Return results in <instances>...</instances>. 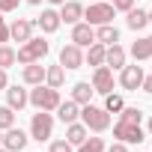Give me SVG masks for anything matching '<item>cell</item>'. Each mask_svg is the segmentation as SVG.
Instances as JSON below:
<instances>
[{
  "mask_svg": "<svg viewBox=\"0 0 152 152\" xmlns=\"http://www.w3.org/2000/svg\"><path fill=\"white\" fill-rule=\"evenodd\" d=\"M149 24H152V12H149Z\"/></svg>",
  "mask_w": 152,
  "mask_h": 152,
  "instance_id": "b9f144b4",
  "label": "cell"
},
{
  "mask_svg": "<svg viewBox=\"0 0 152 152\" xmlns=\"http://www.w3.org/2000/svg\"><path fill=\"white\" fill-rule=\"evenodd\" d=\"M107 152H128V143L116 140V143H110V146H107Z\"/></svg>",
  "mask_w": 152,
  "mask_h": 152,
  "instance_id": "e575fe53",
  "label": "cell"
},
{
  "mask_svg": "<svg viewBox=\"0 0 152 152\" xmlns=\"http://www.w3.org/2000/svg\"><path fill=\"white\" fill-rule=\"evenodd\" d=\"M9 87V78H6V69H0V90Z\"/></svg>",
  "mask_w": 152,
  "mask_h": 152,
  "instance_id": "8d00e7d4",
  "label": "cell"
},
{
  "mask_svg": "<svg viewBox=\"0 0 152 152\" xmlns=\"http://www.w3.org/2000/svg\"><path fill=\"white\" fill-rule=\"evenodd\" d=\"M113 15H116V9H113V3H107V0H96V3H90V6L84 9V21H87L90 27L113 24Z\"/></svg>",
  "mask_w": 152,
  "mask_h": 152,
  "instance_id": "3957f363",
  "label": "cell"
},
{
  "mask_svg": "<svg viewBox=\"0 0 152 152\" xmlns=\"http://www.w3.org/2000/svg\"><path fill=\"white\" fill-rule=\"evenodd\" d=\"M12 125H15V110L6 104V107H0V131H6Z\"/></svg>",
  "mask_w": 152,
  "mask_h": 152,
  "instance_id": "f546056e",
  "label": "cell"
},
{
  "mask_svg": "<svg viewBox=\"0 0 152 152\" xmlns=\"http://www.w3.org/2000/svg\"><path fill=\"white\" fill-rule=\"evenodd\" d=\"M146 128H149V134H152V116H149V125H146Z\"/></svg>",
  "mask_w": 152,
  "mask_h": 152,
  "instance_id": "ab89813d",
  "label": "cell"
},
{
  "mask_svg": "<svg viewBox=\"0 0 152 152\" xmlns=\"http://www.w3.org/2000/svg\"><path fill=\"white\" fill-rule=\"evenodd\" d=\"M81 122H84L90 131L102 134V131L110 128V113H107L104 107H96V104L90 102V104H81Z\"/></svg>",
  "mask_w": 152,
  "mask_h": 152,
  "instance_id": "6da1fadb",
  "label": "cell"
},
{
  "mask_svg": "<svg viewBox=\"0 0 152 152\" xmlns=\"http://www.w3.org/2000/svg\"><path fill=\"white\" fill-rule=\"evenodd\" d=\"M54 113H57V116H60V122H66V125H69V122H78V116H81V104L69 99V102H60Z\"/></svg>",
  "mask_w": 152,
  "mask_h": 152,
  "instance_id": "e0dca14e",
  "label": "cell"
},
{
  "mask_svg": "<svg viewBox=\"0 0 152 152\" xmlns=\"http://www.w3.org/2000/svg\"><path fill=\"white\" fill-rule=\"evenodd\" d=\"M119 84H122V90H140V84H143V66H122L119 69Z\"/></svg>",
  "mask_w": 152,
  "mask_h": 152,
  "instance_id": "8992f818",
  "label": "cell"
},
{
  "mask_svg": "<svg viewBox=\"0 0 152 152\" xmlns=\"http://www.w3.org/2000/svg\"><path fill=\"white\" fill-rule=\"evenodd\" d=\"M63 81H66V69L57 63V66H48L45 69V84L48 87H54V90H60L63 87Z\"/></svg>",
  "mask_w": 152,
  "mask_h": 152,
  "instance_id": "d4e9b609",
  "label": "cell"
},
{
  "mask_svg": "<svg viewBox=\"0 0 152 152\" xmlns=\"http://www.w3.org/2000/svg\"><path fill=\"white\" fill-rule=\"evenodd\" d=\"M140 90L152 96V75H143V84H140Z\"/></svg>",
  "mask_w": 152,
  "mask_h": 152,
  "instance_id": "d590c367",
  "label": "cell"
},
{
  "mask_svg": "<svg viewBox=\"0 0 152 152\" xmlns=\"http://www.w3.org/2000/svg\"><path fill=\"white\" fill-rule=\"evenodd\" d=\"M48 152H75V146H72V143H69V140H54V143H51V149H48Z\"/></svg>",
  "mask_w": 152,
  "mask_h": 152,
  "instance_id": "4dcf8cb0",
  "label": "cell"
},
{
  "mask_svg": "<svg viewBox=\"0 0 152 152\" xmlns=\"http://www.w3.org/2000/svg\"><path fill=\"white\" fill-rule=\"evenodd\" d=\"M107 146H104V140L102 137H87L81 146H78V152H104Z\"/></svg>",
  "mask_w": 152,
  "mask_h": 152,
  "instance_id": "83f0119b",
  "label": "cell"
},
{
  "mask_svg": "<svg viewBox=\"0 0 152 152\" xmlns=\"http://www.w3.org/2000/svg\"><path fill=\"white\" fill-rule=\"evenodd\" d=\"M96 42H102V45H116V42H119V30H116L113 24H102V27H96Z\"/></svg>",
  "mask_w": 152,
  "mask_h": 152,
  "instance_id": "603a6c76",
  "label": "cell"
},
{
  "mask_svg": "<svg viewBox=\"0 0 152 152\" xmlns=\"http://www.w3.org/2000/svg\"><path fill=\"white\" fill-rule=\"evenodd\" d=\"M18 63V57H15V48H9V45H0V69H9V66H15Z\"/></svg>",
  "mask_w": 152,
  "mask_h": 152,
  "instance_id": "f1b7e54d",
  "label": "cell"
},
{
  "mask_svg": "<svg viewBox=\"0 0 152 152\" xmlns=\"http://www.w3.org/2000/svg\"><path fill=\"white\" fill-rule=\"evenodd\" d=\"M72 42L78 45V48H90V45L96 42V27H90L87 21L72 24Z\"/></svg>",
  "mask_w": 152,
  "mask_h": 152,
  "instance_id": "30bf717a",
  "label": "cell"
},
{
  "mask_svg": "<svg viewBox=\"0 0 152 152\" xmlns=\"http://www.w3.org/2000/svg\"><path fill=\"white\" fill-rule=\"evenodd\" d=\"M6 104L12 107V110H21V107H27L30 104V93L24 90V87H6Z\"/></svg>",
  "mask_w": 152,
  "mask_h": 152,
  "instance_id": "9a60e30c",
  "label": "cell"
},
{
  "mask_svg": "<svg viewBox=\"0 0 152 152\" xmlns=\"http://www.w3.org/2000/svg\"><path fill=\"white\" fill-rule=\"evenodd\" d=\"M131 57L140 63V60H149L152 57V36H143V39H137L134 45H131Z\"/></svg>",
  "mask_w": 152,
  "mask_h": 152,
  "instance_id": "cb8c5ba5",
  "label": "cell"
},
{
  "mask_svg": "<svg viewBox=\"0 0 152 152\" xmlns=\"http://www.w3.org/2000/svg\"><path fill=\"white\" fill-rule=\"evenodd\" d=\"M24 3H30V6H39V3H42V0H24Z\"/></svg>",
  "mask_w": 152,
  "mask_h": 152,
  "instance_id": "f35d334b",
  "label": "cell"
},
{
  "mask_svg": "<svg viewBox=\"0 0 152 152\" xmlns=\"http://www.w3.org/2000/svg\"><path fill=\"white\" fill-rule=\"evenodd\" d=\"M18 3L21 0H0V12H12V9H18Z\"/></svg>",
  "mask_w": 152,
  "mask_h": 152,
  "instance_id": "836d02e7",
  "label": "cell"
},
{
  "mask_svg": "<svg viewBox=\"0 0 152 152\" xmlns=\"http://www.w3.org/2000/svg\"><path fill=\"white\" fill-rule=\"evenodd\" d=\"M60 66H63V69H81V66H84V48H78L75 42L63 45V51H60Z\"/></svg>",
  "mask_w": 152,
  "mask_h": 152,
  "instance_id": "52a82bcc",
  "label": "cell"
},
{
  "mask_svg": "<svg viewBox=\"0 0 152 152\" xmlns=\"http://www.w3.org/2000/svg\"><path fill=\"white\" fill-rule=\"evenodd\" d=\"M60 102H63L60 99V90H54L48 84H36V90H30V104L36 110H57Z\"/></svg>",
  "mask_w": 152,
  "mask_h": 152,
  "instance_id": "277c9868",
  "label": "cell"
},
{
  "mask_svg": "<svg viewBox=\"0 0 152 152\" xmlns=\"http://www.w3.org/2000/svg\"><path fill=\"white\" fill-rule=\"evenodd\" d=\"M27 140H30V134H24V131L15 128V125L3 131V149H6V152H21V149L27 146Z\"/></svg>",
  "mask_w": 152,
  "mask_h": 152,
  "instance_id": "8fae6325",
  "label": "cell"
},
{
  "mask_svg": "<svg viewBox=\"0 0 152 152\" xmlns=\"http://www.w3.org/2000/svg\"><path fill=\"white\" fill-rule=\"evenodd\" d=\"M21 81L30 84V87L45 84V66H42V60H39V63H27V66L21 69Z\"/></svg>",
  "mask_w": 152,
  "mask_h": 152,
  "instance_id": "2e32d148",
  "label": "cell"
},
{
  "mask_svg": "<svg viewBox=\"0 0 152 152\" xmlns=\"http://www.w3.org/2000/svg\"><path fill=\"white\" fill-rule=\"evenodd\" d=\"M125 24H128V30H143L146 24H149V12H143V9H128L125 12Z\"/></svg>",
  "mask_w": 152,
  "mask_h": 152,
  "instance_id": "7402d4cb",
  "label": "cell"
},
{
  "mask_svg": "<svg viewBox=\"0 0 152 152\" xmlns=\"http://www.w3.org/2000/svg\"><path fill=\"white\" fill-rule=\"evenodd\" d=\"M140 119H143V110H140V107H122V110H119V122L140 125Z\"/></svg>",
  "mask_w": 152,
  "mask_h": 152,
  "instance_id": "484cf974",
  "label": "cell"
},
{
  "mask_svg": "<svg viewBox=\"0 0 152 152\" xmlns=\"http://www.w3.org/2000/svg\"><path fill=\"white\" fill-rule=\"evenodd\" d=\"M51 137H54V116H51V110L33 113V119H30V140L45 143V140H51Z\"/></svg>",
  "mask_w": 152,
  "mask_h": 152,
  "instance_id": "5b68a950",
  "label": "cell"
},
{
  "mask_svg": "<svg viewBox=\"0 0 152 152\" xmlns=\"http://www.w3.org/2000/svg\"><path fill=\"white\" fill-rule=\"evenodd\" d=\"M93 90L102 93V96L113 93V69H107V66H96V72H93Z\"/></svg>",
  "mask_w": 152,
  "mask_h": 152,
  "instance_id": "ba28073f",
  "label": "cell"
},
{
  "mask_svg": "<svg viewBox=\"0 0 152 152\" xmlns=\"http://www.w3.org/2000/svg\"><path fill=\"white\" fill-rule=\"evenodd\" d=\"M33 27H36V21H30V18H15L12 24H9V39H15V42H27L30 36H33Z\"/></svg>",
  "mask_w": 152,
  "mask_h": 152,
  "instance_id": "7c38bea8",
  "label": "cell"
},
{
  "mask_svg": "<svg viewBox=\"0 0 152 152\" xmlns=\"http://www.w3.org/2000/svg\"><path fill=\"white\" fill-rule=\"evenodd\" d=\"M125 57H128V54H125V48H122L119 42H116V45H107V51H104V66H107V69H122V66H125Z\"/></svg>",
  "mask_w": 152,
  "mask_h": 152,
  "instance_id": "ac0fdd59",
  "label": "cell"
},
{
  "mask_svg": "<svg viewBox=\"0 0 152 152\" xmlns=\"http://www.w3.org/2000/svg\"><path fill=\"white\" fill-rule=\"evenodd\" d=\"M131 6H134V0H113V9L116 12H128Z\"/></svg>",
  "mask_w": 152,
  "mask_h": 152,
  "instance_id": "d6a6232c",
  "label": "cell"
},
{
  "mask_svg": "<svg viewBox=\"0 0 152 152\" xmlns=\"http://www.w3.org/2000/svg\"><path fill=\"white\" fill-rule=\"evenodd\" d=\"M122 107H125L122 96H116V93H107V96H104V110H107V113H119Z\"/></svg>",
  "mask_w": 152,
  "mask_h": 152,
  "instance_id": "4316f807",
  "label": "cell"
},
{
  "mask_svg": "<svg viewBox=\"0 0 152 152\" xmlns=\"http://www.w3.org/2000/svg\"><path fill=\"white\" fill-rule=\"evenodd\" d=\"M6 42H9V24H6L3 12H0V45H6Z\"/></svg>",
  "mask_w": 152,
  "mask_h": 152,
  "instance_id": "1f68e13d",
  "label": "cell"
},
{
  "mask_svg": "<svg viewBox=\"0 0 152 152\" xmlns=\"http://www.w3.org/2000/svg\"><path fill=\"white\" fill-rule=\"evenodd\" d=\"M84 18V6L78 3V0H66V3L60 6V21L63 24H78Z\"/></svg>",
  "mask_w": 152,
  "mask_h": 152,
  "instance_id": "4fadbf2b",
  "label": "cell"
},
{
  "mask_svg": "<svg viewBox=\"0 0 152 152\" xmlns=\"http://www.w3.org/2000/svg\"><path fill=\"white\" fill-rule=\"evenodd\" d=\"M60 24H63V21H60V12H57V9H42V15L36 18V27H39L42 33H57Z\"/></svg>",
  "mask_w": 152,
  "mask_h": 152,
  "instance_id": "5bb4252c",
  "label": "cell"
},
{
  "mask_svg": "<svg viewBox=\"0 0 152 152\" xmlns=\"http://www.w3.org/2000/svg\"><path fill=\"white\" fill-rule=\"evenodd\" d=\"M113 137H116V140H122V143H140V140H143V128H140V125H131V122H119V119H116V125H113Z\"/></svg>",
  "mask_w": 152,
  "mask_h": 152,
  "instance_id": "9c48e42d",
  "label": "cell"
},
{
  "mask_svg": "<svg viewBox=\"0 0 152 152\" xmlns=\"http://www.w3.org/2000/svg\"><path fill=\"white\" fill-rule=\"evenodd\" d=\"M48 51H51V45H48L42 36H30V39L15 51V57H18V63H21V66H27V63H39Z\"/></svg>",
  "mask_w": 152,
  "mask_h": 152,
  "instance_id": "7a4b0ae2",
  "label": "cell"
},
{
  "mask_svg": "<svg viewBox=\"0 0 152 152\" xmlns=\"http://www.w3.org/2000/svg\"><path fill=\"white\" fill-rule=\"evenodd\" d=\"M93 84H87V81H78L72 87V102H78V104H90L93 102Z\"/></svg>",
  "mask_w": 152,
  "mask_h": 152,
  "instance_id": "44dd1931",
  "label": "cell"
},
{
  "mask_svg": "<svg viewBox=\"0 0 152 152\" xmlns=\"http://www.w3.org/2000/svg\"><path fill=\"white\" fill-rule=\"evenodd\" d=\"M48 3H51V6H63V3H66V0H48Z\"/></svg>",
  "mask_w": 152,
  "mask_h": 152,
  "instance_id": "74e56055",
  "label": "cell"
},
{
  "mask_svg": "<svg viewBox=\"0 0 152 152\" xmlns=\"http://www.w3.org/2000/svg\"><path fill=\"white\" fill-rule=\"evenodd\" d=\"M0 146H3V131H0Z\"/></svg>",
  "mask_w": 152,
  "mask_h": 152,
  "instance_id": "60d3db41",
  "label": "cell"
},
{
  "mask_svg": "<svg viewBox=\"0 0 152 152\" xmlns=\"http://www.w3.org/2000/svg\"><path fill=\"white\" fill-rule=\"evenodd\" d=\"M0 152H6V149H3V146H0Z\"/></svg>",
  "mask_w": 152,
  "mask_h": 152,
  "instance_id": "7bdbcfd3",
  "label": "cell"
},
{
  "mask_svg": "<svg viewBox=\"0 0 152 152\" xmlns=\"http://www.w3.org/2000/svg\"><path fill=\"white\" fill-rule=\"evenodd\" d=\"M87 137H90V128H87L84 122H69V128H66V140H69L72 146H81Z\"/></svg>",
  "mask_w": 152,
  "mask_h": 152,
  "instance_id": "d6986e66",
  "label": "cell"
},
{
  "mask_svg": "<svg viewBox=\"0 0 152 152\" xmlns=\"http://www.w3.org/2000/svg\"><path fill=\"white\" fill-rule=\"evenodd\" d=\"M104 51H107V45H102V42H93V45L84 51V63H90L93 69H96V66H104Z\"/></svg>",
  "mask_w": 152,
  "mask_h": 152,
  "instance_id": "ffe728a7",
  "label": "cell"
}]
</instances>
